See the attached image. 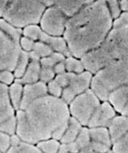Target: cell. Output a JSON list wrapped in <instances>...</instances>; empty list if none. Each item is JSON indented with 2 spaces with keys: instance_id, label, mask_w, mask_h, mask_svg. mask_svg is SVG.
<instances>
[{
  "instance_id": "cell-1",
  "label": "cell",
  "mask_w": 128,
  "mask_h": 153,
  "mask_svg": "<svg viewBox=\"0 0 128 153\" xmlns=\"http://www.w3.org/2000/svg\"><path fill=\"white\" fill-rule=\"evenodd\" d=\"M70 117L67 104L48 94L17 111L16 134L33 145L50 138L60 141Z\"/></svg>"
},
{
  "instance_id": "cell-2",
  "label": "cell",
  "mask_w": 128,
  "mask_h": 153,
  "mask_svg": "<svg viewBox=\"0 0 128 153\" xmlns=\"http://www.w3.org/2000/svg\"><path fill=\"white\" fill-rule=\"evenodd\" d=\"M112 19L105 1H92L68 19L64 38L71 55L81 58L99 46L112 27Z\"/></svg>"
},
{
  "instance_id": "cell-3",
  "label": "cell",
  "mask_w": 128,
  "mask_h": 153,
  "mask_svg": "<svg viewBox=\"0 0 128 153\" xmlns=\"http://www.w3.org/2000/svg\"><path fill=\"white\" fill-rule=\"evenodd\" d=\"M128 59V24L113 26L97 48L81 58L85 69L95 74L113 62Z\"/></svg>"
},
{
  "instance_id": "cell-4",
  "label": "cell",
  "mask_w": 128,
  "mask_h": 153,
  "mask_svg": "<svg viewBox=\"0 0 128 153\" xmlns=\"http://www.w3.org/2000/svg\"><path fill=\"white\" fill-rule=\"evenodd\" d=\"M128 86V59L113 62L93 76L90 89L100 101H108L115 90Z\"/></svg>"
},
{
  "instance_id": "cell-5",
  "label": "cell",
  "mask_w": 128,
  "mask_h": 153,
  "mask_svg": "<svg viewBox=\"0 0 128 153\" xmlns=\"http://www.w3.org/2000/svg\"><path fill=\"white\" fill-rule=\"evenodd\" d=\"M45 9L41 1H8L3 17L14 27L21 28L38 23Z\"/></svg>"
},
{
  "instance_id": "cell-6",
  "label": "cell",
  "mask_w": 128,
  "mask_h": 153,
  "mask_svg": "<svg viewBox=\"0 0 128 153\" xmlns=\"http://www.w3.org/2000/svg\"><path fill=\"white\" fill-rule=\"evenodd\" d=\"M100 100L91 89L77 95L68 105L71 117L79 121L83 126H87L90 118Z\"/></svg>"
},
{
  "instance_id": "cell-7",
  "label": "cell",
  "mask_w": 128,
  "mask_h": 153,
  "mask_svg": "<svg viewBox=\"0 0 128 153\" xmlns=\"http://www.w3.org/2000/svg\"><path fill=\"white\" fill-rule=\"evenodd\" d=\"M20 41L7 35L0 30V72H13L21 53Z\"/></svg>"
},
{
  "instance_id": "cell-8",
  "label": "cell",
  "mask_w": 128,
  "mask_h": 153,
  "mask_svg": "<svg viewBox=\"0 0 128 153\" xmlns=\"http://www.w3.org/2000/svg\"><path fill=\"white\" fill-rule=\"evenodd\" d=\"M16 111L8 94V87L0 83V130L11 135L16 134Z\"/></svg>"
},
{
  "instance_id": "cell-9",
  "label": "cell",
  "mask_w": 128,
  "mask_h": 153,
  "mask_svg": "<svg viewBox=\"0 0 128 153\" xmlns=\"http://www.w3.org/2000/svg\"><path fill=\"white\" fill-rule=\"evenodd\" d=\"M68 19L56 6H51L44 12L40 19V26L45 33L59 36L64 34Z\"/></svg>"
},
{
  "instance_id": "cell-10",
  "label": "cell",
  "mask_w": 128,
  "mask_h": 153,
  "mask_svg": "<svg viewBox=\"0 0 128 153\" xmlns=\"http://www.w3.org/2000/svg\"><path fill=\"white\" fill-rule=\"evenodd\" d=\"M116 115V111L109 101H103L92 114L87 126L107 128Z\"/></svg>"
},
{
  "instance_id": "cell-11",
  "label": "cell",
  "mask_w": 128,
  "mask_h": 153,
  "mask_svg": "<svg viewBox=\"0 0 128 153\" xmlns=\"http://www.w3.org/2000/svg\"><path fill=\"white\" fill-rule=\"evenodd\" d=\"M48 94L47 84L40 81L35 83L24 85L19 109L24 108L33 101Z\"/></svg>"
},
{
  "instance_id": "cell-12",
  "label": "cell",
  "mask_w": 128,
  "mask_h": 153,
  "mask_svg": "<svg viewBox=\"0 0 128 153\" xmlns=\"http://www.w3.org/2000/svg\"><path fill=\"white\" fill-rule=\"evenodd\" d=\"M92 77V74L88 71H84L79 74L71 73L69 85L66 87L77 97L89 90Z\"/></svg>"
},
{
  "instance_id": "cell-13",
  "label": "cell",
  "mask_w": 128,
  "mask_h": 153,
  "mask_svg": "<svg viewBox=\"0 0 128 153\" xmlns=\"http://www.w3.org/2000/svg\"><path fill=\"white\" fill-rule=\"evenodd\" d=\"M112 143L128 132V117L121 114L115 117L107 127Z\"/></svg>"
},
{
  "instance_id": "cell-14",
  "label": "cell",
  "mask_w": 128,
  "mask_h": 153,
  "mask_svg": "<svg viewBox=\"0 0 128 153\" xmlns=\"http://www.w3.org/2000/svg\"><path fill=\"white\" fill-rule=\"evenodd\" d=\"M54 5L67 17H71L92 1H53Z\"/></svg>"
},
{
  "instance_id": "cell-15",
  "label": "cell",
  "mask_w": 128,
  "mask_h": 153,
  "mask_svg": "<svg viewBox=\"0 0 128 153\" xmlns=\"http://www.w3.org/2000/svg\"><path fill=\"white\" fill-rule=\"evenodd\" d=\"M39 39L41 42L48 45L57 52L63 53L68 57H70L71 55L64 38L59 36H52L42 31Z\"/></svg>"
},
{
  "instance_id": "cell-16",
  "label": "cell",
  "mask_w": 128,
  "mask_h": 153,
  "mask_svg": "<svg viewBox=\"0 0 128 153\" xmlns=\"http://www.w3.org/2000/svg\"><path fill=\"white\" fill-rule=\"evenodd\" d=\"M108 101L117 112L121 114L128 102V86L120 87L112 92Z\"/></svg>"
},
{
  "instance_id": "cell-17",
  "label": "cell",
  "mask_w": 128,
  "mask_h": 153,
  "mask_svg": "<svg viewBox=\"0 0 128 153\" xmlns=\"http://www.w3.org/2000/svg\"><path fill=\"white\" fill-rule=\"evenodd\" d=\"M41 68L39 61L31 60L23 76L19 79H16L15 81L24 85L37 82L39 81Z\"/></svg>"
},
{
  "instance_id": "cell-18",
  "label": "cell",
  "mask_w": 128,
  "mask_h": 153,
  "mask_svg": "<svg viewBox=\"0 0 128 153\" xmlns=\"http://www.w3.org/2000/svg\"><path fill=\"white\" fill-rule=\"evenodd\" d=\"M83 127L79 121L70 117L60 142L69 143L75 142Z\"/></svg>"
},
{
  "instance_id": "cell-19",
  "label": "cell",
  "mask_w": 128,
  "mask_h": 153,
  "mask_svg": "<svg viewBox=\"0 0 128 153\" xmlns=\"http://www.w3.org/2000/svg\"><path fill=\"white\" fill-rule=\"evenodd\" d=\"M12 146L7 153H42L36 145L22 141L16 134L12 135Z\"/></svg>"
},
{
  "instance_id": "cell-20",
  "label": "cell",
  "mask_w": 128,
  "mask_h": 153,
  "mask_svg": "<svg viewBox=\"0 0 128 153\" xmlns=\"http://www.w3.org/2000/svg\"><path fill=\"white\" fill-rule=\"evenodd\" d=\"M91 140L103 143L112 147V140L109 130L106 127H95L89 128Z\"/></svg>"
},
{
  "instance_id": "cell-21",
  "label": "cell",
  "mask_w": 128,
  "mask_h": 153,
  "mask_svg": "<svg viewBox=\"0 0 128 153\" xmlns=\"http://www.w3.org/2000/svg\"><path fill=\"white\" fill-rule=\"evenodd\" d=\"M23 85L15 81L8 87V94L10 100L16 110H19L23 96Z\"/></svg>"
},
{
  "instance_id": "cell-22",
  "label": "cell",
  "mask_w": 128,
  "mask_h": 153,
  "mask_svg": "<svg viewBox=\"0 0 128 153\" xmlns=\"http://www.w3.org/2000/svg\"><path fill=\"white\" fill-rule=\"evenodd\" d=\"M60 145V141L50 138L42 141L36 145L42 153H58Z\"/></svg>"
},
{
  "instance_id": "cell-23",
  "label": "cell",
  "mask_w": 128,
  "mask_h": 153,
  "mask_svg": "<svg viewBox=\"0 0 128 153\" xmlns=\"http://www.w3.org/2000/svg\"><path fill=\"white\" fill-rule=\"evenodd\" d=\"M30 59L29 52L22 51L13 73L16 79H19L23 76L29 65Z\"/></svg>"
},
{
  "instance_id": "cell-24",
  "label": "cell",
  "mask_w": 128,
  "mask_h": 153,
  "mask_svg": "<svg viewBox=\"0 0 128 153\" xmlns=\"http://www.w3.org/2000/svg\"><path fill=\"white\" fill-rule=\"evenodd\" d=\"M0 30L7 35L16 40H20L22 31L19 28H16L6 21L0 19Z\"/></svg>"
},
{
  "instance_id": "cell-25",
  "label": "cell",
  "mask_w": 128,
  "mask_h": 153,
  "mask_svg": "<svg viewBox=\"0 0 128 153\" xmlns=\"http://www.w3.org/2000/svg\"><path fill=\"white\" fill-rule=\"evenodd\" d=\"M65 61V55L58 52H53L50 56L42 58L40 60L41 67L53 68L56 64Z\"/></svg>"
},
{
  "instance_id": "cell-26",
  "label": "cell",
  "mask_w": 128,
  "mask_h": 153,
  "mask_svg": "<svg viewBox=\"0 0 128 153\" xmlns=\"http://www.w3.org/2000/svg\"><path fill=\"white\" fill-rule=\"evenodd\" d=\"M75 142L80 151L90 145L91 142V138L90 130L88 127L83 126Z\"/></svg>"
},
{
  "instance_id": "cell-27",
  "label": "cell",
  "mask_w": 128,
  "mask_h": 153,
  "mask_svg": "<svg viewBox=\"0 0 128 153\" xmlns=\"http://www.w3.org/2000/svg\"><path fill=\"white\" fill-rule=\"evenodd\" d=\"M65 62L67 72L79 74L84 72V67L81 61L70 57L65 60Z\"/></svg>"
},
{
  "instance_id": "cell-28",
  "label": "cell",
  "mask_w": 128,
  "mask_h": 153,
  "mask_svg": "<svg viewBox=\"0 0 128 153\" xmlns=\"http://www.w3.org/2000/svg\"><path fill=\"white\" fill-rule=\"evenodd\" d=\"M52 48L43 42H38L35 43L32 51L34 52L39 58H45L50 56L53 53Z\"/></svg>"
},
{
  "instance_id": "cell-29",
  "label": "cell",
  "mask_w": 128,
  "mask_h": 153,
  "mask_svg": "<svg viewBox=\"0 0 128 153\" xmlns=\"http://www.w3.org/2000/svg\"><path fill=\"white\" fill-rule=\"evenodd\" d=\"M112 147L114 153H128V132L113 143Z\"/></svg>"
},
{
  "instance_id": "cell-30",
  "label": "cell",
  "mask_w": 128,
  "mask_h": 153,
  "mask_svg": "<svg viewBox=\"0 0 128 153\" xmlns=\"http://www.w3.org/2000/svg\"><path fill=\"white\" fill-rule=\"evenodd\" d=\"M42 32V30L38 26L31 25L25 27L23 30V34L27 38L33 40H36L39 39Z\"/></svg>"
},
{
  "instance_id": "cell-31",
  "label": "cell",
  "mask_w": 128,
  "mask_h": 153,
  "mask_svg": "<svg viewBox=\"0 0 128 153\" xmlns=\"http://www.w3.org/2000/svg\"><path fill=\"white\" fill-rule=\"evenodd\" d=\"M12 135L0 130V153H7L12 146Z\"/></svg>"
},
{
  "instance_id": "cell-32",
  "label": "cell",
  "mask_w": 128,
  "mask_h": 153,
  "mask_svg": "<svg viewBox=\"0 0 128 153\" xmlns=\"http://www.w3.org/2000/svg\"><path fill=\"white\" fill-rule=\"evenodd\" d=\"M48 94L55 97L61 98L63 89L54 79L52 80L47 85Z\"/></svg>"
},
{
  "instance_id": "cell-33",
  "label": "cell",
  "mask_w": 128,
  "mask_h": 153,
  "mask_svg": "<svg viewBox=\"0 0 128 153\" xmlns=\"http://www.w3.org/2000/svg\"><path fill=\"white\" fill-rule=\"evenodd\" d=\"M55 75L53 68L41 67L39 81L47 84L54 79Z\"/></svg>"
},
{
  "instance_id": "cell-34",
  "label": "cell",
  "mask_w": 128,
  "mask_h": 153,
  "mask_svg": "<svg viewBox=\"0 0 128 153\" xmlns=\"http://www.w3.org/2000/svg\"><path fill=\"white\" fill-rule=\"evenodd\" d=\"M107 2V5L110 15L112 18L117 19L121 15V8L119 5V1H108Z\"/></svg>"
},
{
  "instance_id": "cell-35",
  "label": "cell",
  "mask_w": 128,
  "mask_h": 153,
  "mask_svg": "<svg viewBox=\"0 0 128 153\" xmlns=\"http://www.w3.org/2000/svg\"><path fill=\"white\" fill-rule=\"evenodd\" d=\"M11 71L3 70L0 72V83L8 86L13 84L16 80L14 74Z\"/></svg>"
},
{
  "instance_id": "cell-36",
  "label": "cell",
  "mask_w": 128,
  "mask_h": 153,
  "mask_svg": "<svg viewBox=\"0 0 128 153\" xmlns=\"http://www.w3.org/2000/svg\"><path fill=\"white\" fill-rule=\"evenodd\" d=\"M79 148L75 142L69 143H61L58 153H78Z\"/></svg>"
},
{
  "instance_id": "cell-37",
  "label": "cell",
  "mask_w": 128,
  "mask_h": 153,
  "mask_svg": "<svg viewBox=\"0 0 128 153\" xmlns=\"http://www.w3.org/2000/svg\"><path fill=\"white\" fill-rule=\"evenodd\" d=\"M71 73L65 72L63 74L57 75L54 79V80L62 87L63 89L67 87L69 85Z\"/></svg>"
},
{
  "instance_id": "cell-38",
  "label": "cell",
  "mask_w": 128,
  "mask_h": 153,
  "mask_svg": "<svg viewBox=\"0 0 128 153\" xmlns=\"http://www.w3.org/2000/svg\"><path fill=\"white\" fill-rule=\"evenodd\" d=\"M90 146L95 153H105L111 150V147L103 143L91 140Z\"/></svg>"
},
{
  "instance_id": "cell-39",
  "label": "cell",
  "mask_w": 128,
  "mask_h": 153,
  "mask_svg": "<svg viewBox=\"0 0 128 153\" xmlns=\"http://www.w3.org/2000/svg\"><path fill=\"white\" fill-rule=\"evenodd\" d=\"M34 44L33 40L26 37H22L20 40L21 48L24 50V51L27 52L33 51Z\"/></svg>"
},
{
  "instance_id": "cell-40",
  "label": "cell",
  "mask_w": 128,
  "mask_h": 153,
  "mask_svg": "<svg viewBox=\"0 0 128 153\" xmlns=\"http://www.w3.org/2000/svg\"><path fill=\"white\" fill-rule=\"evenodd\" d=\"M126 24H128V12L121 14L120 16L113 22L112 27Z\"/></svg>"
},
{
  "instance_id": "cell-41",
  "label": "cell",
  "mask_w": 128,
  "mask_h": 153,
  "mask_svg": "<svg viewBox=\"0 0 128 153\" xmlns=\"http://www.w3.org/2000/svg\"><path fill=\"white\" fill-rule=\"evenodd\" d=\"M65 61L58 63L54 67L53 69L55 74L59 75L65 73L66 68Z\"/></svg>"
},
{
  "instance_id": "cell-42",
  "label": "cell",
  "mask_w": 128,
  "mask_h": 153,
  "mask_svg": "<svg viewBox=\"0 0 128 153\" xmlns=\"http://www.w3.org/2000/svg\"><path fill=\"white\" fill-rule=\"evenodd\" d=\"M8 2V1H0V17L3 16Z\"/></svg>"
},
{
  "instance_id": "cell-43",
  "label": "cell",
  "mask_w": 128,
  "mask_h": 153,
  "mask_svg": "<svg viewBox=\"0 0 128 153\" xmlns=\"http://www.w3.org/2000/svg\"><path fill=\"white\" fill-rule=\"evenodd\" d=\"M119 3L121 10L128 12V1H120Z\"/></svg>"
},
{
  "instance_id": "cell-44",
  "label": "cell",
  "mask_w": 128,
  "mask_h": 153,
  "mask_svg": "<svg viewBox=\"0 0 128 153\" xmlns=\"http://www.w3.org/2000/svg\"><path fill=\"white\" fill-rule=\"evenodd\" d=\"M42 2L45 6H52L54 5L53 1H42Z\"/></svg>"
},
{
  "instance_id": "cell-45",
  "label": "cell",
  "mask_w": 128,
  "mask_h": 153,
  "mask_svg": "<svg viewBox=\"0 0 128 153\" xmlns=\"http://www.w3.org/2000/svg\"><path fill=\"white\" fill-rule=\"evenodd\" d=\"M121 114L126 115V116L128 117V102L127 103V105H126L125 106L124 108L123 109V111H122Z\"/></svg>"
},
{
  "instance_id": "cell-46",
  "label": "cell",
  "mask_w": 128,
  "mask_h": 153,
  "mask_svg": "<svg viewBox=\"0 0 128 153\" xmlns=\"http://www.w3.org/2000/svg\"><path fill=\"white\" fill-rule=\"evenodd\" d=\"M105 153H114L112 151V150H110V151H109V152H107Z\"/></svg>"
},
{
  "instance_id": "cell-47",
  "label": "cell",
  "mask_w": 128,
  "mask_h": 153,
  "mask_svg": "<svg viewBox=\"0 0 128 153\" xmlns=\"http://www.w3.org/2000/svg\"></svg>"
}]
</instances>
